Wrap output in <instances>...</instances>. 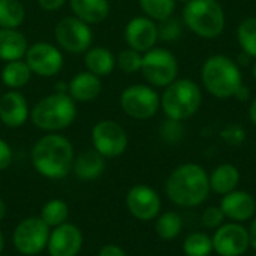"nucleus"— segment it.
<instances>
[{
  "mask_svg": "<svg viewBox=\"0 0 256 256\" xmlns=\"http://www.w3.org/2000/svg\"><path fill=\"white\" fill-rule=\"evenodd\" d=\"M30 159L38 174L48 180H62L72 171L75 152L72 142L66 136L48 134L34 142Z\"/></svg>",
  "mask_w": 256,
  "mask_h": 256,
  "instance_id": "nucleus-1",
  "label": "nucleus"
},
{
  "mask_svg": "<svg viewBox=\"0 0 256 256\" xmlns=\"http://www.w3.org/2000/svg\"><path fill=\"white\" fill-rule=\"evenodd\" d=\"M165 192L178 207L201 206L210 194L208 172L198 164H183L170 174Z\"/></svg>",
  "mask_w": 256,
  "mask_h": 256,
  "instance_id": "nucleus-2",
  "label": "nucleus"
},
{
  "mask_svg": "<svg viewBox=\"0 0 256 256\" xmlns=\"http://www.w3.org/2000/svg\"><path fill=\"white\" fill-rule=\"evenodd\" d=\"M201 81L216 99H231L242 88L243 75L236 60L224 54H214L204 62Z\"/></svg>",
  "mask_w": 256,
  "mask_h": 256,
  "instance_id": "nucleus-3",
  "label": "nucleus"
},
{
  "mask_svg": "<svg viewBox=\"0 0 256 256\" xmlns=\"http://www.w3.org/2000/svg\"><path fill=\"white\" fill-rule=\"evenodd\" d=\"M183 24L202 39L219 38L226 26V16L218 0H190L182 14Z\"/></svg>",
  "mask_w": 256,
  "mask_h": 256,
  "instance_id": "nucleus-4",
  "label": "nucleus"
},
{
  "mask_svg": "<svg viewBox=\"0 0 256 256\" xmlns=\"http://www.w3.org/2000/svg\"><path fill=\"white\" fill-rule=\"evenodd\" d=\"M76 117L75 100L68 93H52L40 99L30 110L32 123L45 132H58L69 128Z\"/></svg>",
  "mask_w": 256,
  "mask_h": 256,
  "instance_id": "nucleus-5",
  "label": "nucleus"
},
{
  "mask_svg": "<svg viewBox=\"0 0 256 256\" xmlns=\"http://www.w3.org/2000/svg\"><path fill=\"white\" fill-rule=\"evenodd\" d=\"M200 86L190 78H177L165 87L160 96V108L166 118L184 122L195 116L201 106Z\"/></svg>",
  "mask_w": 256,
  "mask_h": 256,
  "instance_id": "nucleus-6",
  "label": "nucleus"
},
{
  "mask_svg": "<svg viewBox=\"0 0 256 256\" xmlns=\"http://www.w3.org/2000/svg\"><path fill=\"white\" fill-rule=\"evenodd\" d=\"M141 74L152 87H166L177 80V57L165 48H152L142 56Z\"/></svg>",
  "mask_w": 256,
  "mask_h": 256,
  "instance_id": "nucleus-7",
  "label": "nucleus"
},
{
  "mask_svg": "<svg viewBox=\"0 0 256 256\" xmlns=\"http://www.w3.org/2000/svg\"><path fill=\"white\" fill-rule=\"evenodd\" d=\"M50 232L51 228L39 216H30L15 226L12 244L20 255L36 256L46 250Z\"/></svg>",
  "mask_w": 256,
  "mask_h": 256,
  "instance_id": "nucleus-8",
  "label": "nucleus"
},
{
  "mask_svg": "<svg viewBox=\"0 0 256 256\" xmlns=\"http://www.w3.org/2000/svg\"><path fill=\"white\" fill-rule=\"evenodd\" d=\"M120 106L126 116L135 120H148L158 114L160 96L152 86L134 84L120 94Z\"/></svg>",
  "mask_w": 256,
  "mask_h": 256,
  "instance_id": "nucleus-9",
  "label": "nucleus"
},
{
  "mask_svg": "<svg viewBox=\"0 0 256 256\" xmlns=\"http://www.w3.org/2000/svg\"><path fill=\"white\" fill-rule=\"evenodd\" d=\"M92 144L105 159H114L126 152L129 138L120 123L114 120H100L92 129Z\"/></svg>",
  "mask_w": 256,
  "mask_h": 256,
  "instance_id": "nucleus-10",
  "label": "nucleus"
},
{
  "mask_svg": "<svg viewBox=\"0 0 256 256\" xmlns=\"http://www.w3.org/2000/svg\"><path fill=\"white\" fill-rule=\"evenodd\" d=\"M58 46L72 54L86 52L93 40V32L87 22L74 16H64L54 28Z\"/></svg>",
  "mask_w": 256,
  "mask_h": 256,
  "instance_id": "nucleus-11",
  "label": "nucleus"
},
{
  "mask_svg": "<svg viewBox=\"0 0 256 256\" xmlns=\"http://www.w3.org/2000/svg\"><path fill=\"white\" fill-rule=\"evenodd\" d=\"M212 243L219 256H243L250 248L248 228L237 222L220 225L212 236Z\"/></svg>",
  "mask_w": 256,
  "mask_h": 256,
  "instance_id": "nucleus-12",
  "label": "nucleus"
},
{
  "mask_svg": "<svg viewBox=\"0 0 256 256\" xmlns=\"http://www.w3.org/2000/svg\"><path fill=\"white\" fill-rule=\"evenodd\" d=\"M126 207L135 219L148 222L160 214L162 201L159 194L148 184H135L128 190Z\"/></svg>",
  "mask_w": 256,
  "mask_h": 256,
  "instance_id": "nucleus-13",
  "label": "nucleus"
},
{
  "mask_svg": "<svg viewBox=\"0 0 256 256\" xmlns=\"http://www.w3.org/2000/svg\"><path fill=\"white\" fill-rule=\"evenodd\" d=\"M24 57L32 74L44 78L57 75L63 68V56L60 50L48 42H38L30 45Z\"/></svg>",
  "mask_w": 256,
  "mask_h": 256,
  "instance_id": "nucleus-14",
  "label": "nucleus"
},
{
  "mask_svg": "<svg viewBox=\"0 0 256 256\" xmlns=\"http://www.w3.org/2000/svg\"><path fill=\"white\" fill-rule=\"evenodd\" d=\"M84 244V236L81 230L66 222L56 226L50 232L46 252L50 256H78Z\"/></svg>",
  "mask_w": 256,
  "mask_h": 256,
  "instance_id": "nucleus-15",
  "label": "nucleus"
},
{
  "mask_svg": "<svg viewBox=\"0 0 256 256\" xmlns=\"http://www.w3.org/2000/svg\"><path fill=\"white\" fill-rule=\"evenodd\" d=\"M158 39V24L146 15L132 18L124 27V40L128 46L135 51L147 52L154 48Z\"/></svg>",
  "mask_w": 256,
  "mask_h": 256,
  "instance_id": "nucleus-16",
  "label": "nucleus"
},
{
  "mask_svg": "<svg viewBox=\"0 0 256 256\" xmlns=\"http://www.w3.org/2000/svg\"><path fill=\"white\" fill-rule=\"evenodd\" d=\"M219 207L225 214V219L242 224L246 220H252L255 218L256 200L252 194L236 189L224 195Z\"/></svg>",
  "mask_w": 256,
  "mask_h": 256,
  "instance_id": "nucleus-17",
  "label": "nucleus"
},
{
  "mask_svg": "<svg viewBox=\"0 0 256 256\" xmlns=\"http://www.w3.org/2000/svg\"><path fill=\"white\" fill-rule=\"evenodd\" d=\"M30 117V110L26 98L16 92L9 90L0 98V122L8 128H21Z\"/></svg>",
  "mask_w": 256,
  "mask_h": 256,
  "instance_id": "nucleus-18",
  "label": "nucleus"
},
{
  "mask_svg": "<svg viewBox=\"0 0 256 256\" xmlns=\"http://www.w3.org/2000/svg\"><path fill=\"white\" fill-rule=\"evenodd\" d=\"M106 168L105 158L99 154L94 148L78 154L74 160L72 171L75 177L81 182H93L99 178Z\"/></svg>",
  "mask_w": 256,
  "mask_h": 256,
  "instance_id": "nucleus-19",
  "label": "nucleus"
},
{
  "mask_svg": "<svg viewBox=\"0 0 256 256\" xmlns=\"http://www.w3.org/2000/svg\"><path fill=\"white\" fill-rule=\"evenodd\" d=\"M102 82L100 78L92 72L76 74L68 84V94L78 102H90L100 94Z\"/></svg>",
  "mask_w": 256,
  "mask_h": 256,
  "instance_id": "nucleus-20",
  "label": "nucleus"
},
{
  "mask_svg": "<svg viewBox=\"0 0 256 256\" xmlns=\"http://www.w3.org/2000/svg\"><path fill=\"white\" fill-rule=\"evenodd\" d=\"M27 39L16 28H0V60H21L27 52Z\"/></svg>",
  "mask_w": 256,
  "mask_h": 256,
  "instance_id": "nucleus-21",
  "label": "nucleus"
},
{
  "mask_svg": "<svg viewBox=\"0 0 256 256\" xmlns=\"http://www.w3.org/2000/svg\"><path fill=\"white\" fill-rule=\"evenodd\" d=\"M208 180L210 190L224 196L237 189L240 183V171L232 164H220L212 171V174H208Z\"/></svg>",
  "mask_w": 256,
  "mask_h": 256,
  "instance_id": "nucleus-22",
  "label": "nucleus"
},
{
  "mask_svg": "<svg viewBox=\"0 0 256 256\" xmlns=\"http://www.w3.org/2000/svg\"><path fill=\"white\" fill-rule=\"evenodd\" d=\"M74 15L87 24H99L110 14L108 0H69Z\"/></svg>",
  "mask_w": 256,
  "mask_h": 256,
  "instance_id": "nucleus-23",
  "label": "nucleus"
},
{
  "mask_svg": "<svg viewBox=\"0 0 256 256\" xmlns=\"http://www.w3.org/2000/svg\"><path fill=\"white\" fill-rule=\"evenodd\" d=\"M84 63L88 72L96 76H106L116 68V57L114 54L104 48V46H93L86 51Z\"/></svg>",
  "mask_w": 256,
  "mask_h": 256,
  "instance_id": "nucleus-24",
  "label": "nucleus"
},
{
  "mask_svg": "<svg viewBox=\"0 0 256 256\" xmlns=\"http://www.w3.org/2000/svg\"><path fill=\"white\" fill-rule=\"evenodd\" d=\"M32 76V70L26 60H12L8 62L2 70V81L4 82L6 87L10 90H16L24 87Z\"/></svg>",
  "mask_w": 256,
  "mask_h": 256,
  "instance_id": "nucleus-25",
  "label": "nucleus"
},
{
  "mask_svg": "<svg viewBox=\"0 0 256 256\" xmlns=\"http://www.w3.org/2000/svg\"><path fill=\"white\" fill-rule=\"evenodd\" d=\"M69 206L66 201L60 198H52L46 201L40 210V219L52 230L56 226H60L68 222L69 219Z\"/></svg>",
  "mask_w": 256,
  "mask_h": 256,
  "instance_id": "nucleus-26",
  "label": "nucleus"
},
{
  "mask_svg": "<svg viewBox=\"0 0 256 256\" xmlns=\"http://www.w3.org/2000/svg\"><path fill=\"white\" fill-rule=\"evenodd\" d=\"M182 228H183V219L176 212H165L156 218L154 231L158 237L162 240L170 242L177 238L182 232Z\"/></svg>",
  "mask_w": 256,
  "mask_h": 256,
  "instance_id": "nucleus-27",
  "label": "nucleus"
},
{
  "mask_svg": "<svg viewBox=\"0 0 256 256\" xmlns=\"http://www.w3.org/2000/svg\"><path fill=\"white\" fill-rule=\"evenodd\" d=\"M26 18V9L20 0H0V28H18Z\"/></svg>",
  "mask_w": 256,
  "mask_h": 256,
  "instance_id": "nucleus-28",
  "label": "nucleus"
},
{
  "mask_svg": "<svg viewBox=\"0 0 256 256\" xmlns=\"http://www.w3.org/2000/svg\"><path fill=\"white\" fill-rule=\"evenodd\" d=\"M237 40L246 56L256 58V16H248L238 24Z\"/></svg>",
  "mask_w": 256,
  "mask_h": 256,
  "instance_id": "nucleus-29",
  "label": "nucleus"
},
{
  "mask_svg": "<svg viewBox=\"0 0 256 256\" xmlns=\"http://www.w3.org/2000/svg\"><path fill=\"white\" fill-rule=\"evenodd\" d=\"M141 10L153 21H164L172 16L176 10V0H138Z\"/></svg>",
  "mask_w": 256,
  "mask_h": 256,
  "instance_id": "nucleus-30",
  "label": "nucleus"
},
{
  "mask_svg": "<svg viewBox=\"0 0 256 256\" xmlns=\"http://www.w3.org/2000/svg\"><path fill=\"white\" fill-rule=\"evenodd\" d=\"M183 252L186 256H210L213 252L212 237L204 232H192L183 242Z\"/></svg>",
  "mask_w": 256,
  "mask_h": 256,
  "instance_id": "nucleus-31",
  "label": "nucleus"
},
{
  "mask_svg": "<svg viewBox=\"0 0 256 256\" xmlns=\"http://www.w3.org/2000/svg\"><path fill=\"white\" fill-rule=\"evenodd\" d=\"M116 64L124 74H135V72L141 70L142 52L135 51L132 48H126L118 52V56L116 58Z\"/></svg>",
  "mask_w": 256,
  "mask_h": 256,
  "instance_id": "nucleus-32",
  "label": "nucleus"
},
{
  "mask_svg": "<svg viewBox=\"0 0 256 256\" xmlns=\"http://www.w3.org/2000/svg\"><path fill=\"white\" fill-rule=\"evenodd\" d=\"M159 135H160V140L170 146L172 144H177L183 140L184 136V126H183V122L180 120H172V118H166L162 124H160V129H159Z\"/></svg>",
  "mask_w": 256,
  "mask_h": 256,
  "instance_id": "nucleus-33",
  "label": "nucleus"
},
{
  "mask_svg": "<svg viewBox=\"0 0 256 256\" xmlns=\"http://www.w3.org/2000/svg\"><path fill=\"white\" fill-rule=\"evenodd\" d=\"M182 30H183V21H180L176 16H170V18L160 21L158 26L159 39H162L165 42L177 40L182 34Z\"/></svg>",
  "mask_w": 256,
  "mask_h": 256,
  "instance_id": "nucleus-34",
  "label": "nucleus"
},
{
  "mask_svg": "<svg viewBox=\"0 0 256 256\" xmlns=\"http://www.w3.org/2000/svg\"><path fill=\"white\" fill-rule=\"evenodd\" d=\"M202 225L208 230H218L220 225L225 224V214L222 213L220 207L212 206L204 210L202 216H201Z\"/></svg>",
  "mask_w": 256,
  "mask_h": 256,
  "instance_id": "nucleus-35",
  "label": "nucleus"
},
{
  "mask_svg": "<svg viewBox=\"0 0 256 256\" xmlns=\"http://www.w3.org/2000/svg\"><path fill=\"white\" fill-rule=\"evenodd\" d=\"M220 136L230 146H242L246 140V132L240 124H230L222 130Z\"/></svg>",
  "mask_w": 256,
  "mask_h": 256,
  "instance_id": "nucleus-36",
  "label": "nucleus"
},
{
  "mask_svg": "<svg viewBox=\"0 0 256 256\" xmlns=\"http://www.w3.org/2000/svg\"><path fill=\"white\" fill-rule=\"evenodd\" d=\"M12 159H14V153L10 146L0 138V171L8 170L12 164Z\"/></svg>",
  "mask_w": 256,
  "mask_h": 256,
  "instance_id": "nucleus-37",
  "label": "nucleus"
},
{
  "mask_svg": "<svg viewBox=\"0 0 256 256\" xmlns=\"http://www.w3.org/2000/svg\"><path fill=\"white\" fill-rule=\"evenodd\" d=\"M98 256H128V255H126V252H124L120 246H117V244H114V243H110V244L102 246V249L99 250Z\"/></svg>",
  "mask_w": 256,
  "mask_h": 256,
  "instance_id": "nucleus-38",
  "label": "nucleus"
},
{
  "mask_svg": "<svg viewBox=\"0 0 256 256\" xmlns=\"http://www.w3.org/2000/svg\"><path fill=\"white\" fill-rule=\"evenodd\" d=\"M68 0H38V3H39V6L44 9V10H57V9H60L64 3H66Z\"/></svg>",
  "mask_w": 256,
  "mask_h": 256,
  "instance_id": "nucleus-39",
  "label": "nucleus"
},
{
  "mask_svg": "<svg viewBox=\"0 0 256 256\" xmlns=\"http://www.w3.org/2000/svg\"><path fill=\"white\" fill-rule=\"evenodd\" d=\"M248 232H249V244L256 252V218L252 219L250 226L248 228Z\"/></svg>",
  "mask_w": 256,
  "mask_h": 256,
  "instance_id": "nucleus-40",
  "label": "nucleus"
},
{
  "mask_svg": "<svg viewBox=\"0 0 256 256\" xmlns=\"http://www.w3.org/2000/svg\"><path fill=\"white\" fill-rule=\"evenodd\" d=\"M249 118H250L252 124L256 126V98L252 100V104L249 106Z\"/></svg>",
  "mask_w": 256,
  "mask_h": 256,
  "instance_id": "nucleus-41",
  "label": "nucleus"
},
{
  "mask_svg": "<svg viewBox=\"0 0 256 256\" xmlns=\"http://www.w3.org/2000/svg\"><path fill=\"white\" fill-rule=\"evenodd\" d=\"M4 214H6V204H4L3 198L0 196V222L4 219Z\"/></svg>",
  "mask_w": 256,
  "mask_h": 256,
  "instance_id": "nucleus-42",
  "label": "nucleus"
},
{
  "mask_svg": "<svg viewBox=\"0 0 256 256\" xmlns=\"http://www.w3.org/2000/svg\"><path fill=\"white\" fill-rule=\"evenodd\" d=\"M3 249H4V236H3V232H2V230H0V255H2V252H3Z\"/></svg>",
  "mask_w": 256,
  "mask_h": 256,
  "instance_id": "nucleus-43",
  "label": "nucleus"
},
{
  "mask_svg": "<svg viewBox=\"0 0 256 256\" xmlns=\"http://www.w3.org/2000/svg\"><path fill=\"white\" fill-rule=\"evenodd\" d=\"M252 75H254V80H255L256 82V60L255 63H254V66H252Z\"/></svg>",
  "mask_w": 256,
  "mask_h": 256,
  "instance_id": "nucleus-44",
  "label": "nucleus"
},
{
  "mask_svg": "<svg viewBox=\"0 0 256 256\" xmlns=\"http://www.w3.org/2000/svg\"><path fill=\"white\" fill-rule=\"evenodd\" d=\"M176 2H180V3H184V4H186V3L190 2V0H176Z\"/></svg>",
  "mask_w": 256,
  "mask_h": 256,
  "instance_id": "nucleus-45",
  "label": "nucleus"
},
{
  "mask_svg": "<svg viewBox=\"0 0 256 256\" xmlns=\"http://www.w3.org/2000/svg\"><path fill=\"white\" fill-rule=\"evenodd\" d=\"M0 256H4V255H0Z\"/></svg>",
  "mask_w": 256,
  "mask_h": 256,
  "instance_id": "nucleus-46",
  "label": "nucleus"
},
{
  "mask_svg": "<svg viewBox=\"0 0 256 256\" xmlns=\"http://www.w3.org/2000/svg\"><path fill=\"white\" fill-rule=\"evenodd\" d=\"M255 256H256V255H255Z\"/></svg>",
  "mask_w": 256,
  "mask_h": 256,
  "instance_id": "nucleus-47",
  "label": "nucleus"
}]
</instances>
